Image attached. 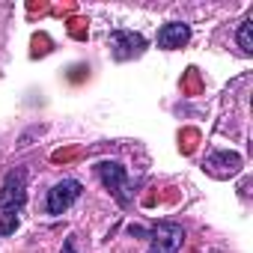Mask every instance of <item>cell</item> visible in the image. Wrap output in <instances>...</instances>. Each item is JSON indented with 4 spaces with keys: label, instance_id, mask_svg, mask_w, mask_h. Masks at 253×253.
Wrapping results in <instances>:
<instances>
[{
    "label": "cell",
    "instance_id": "cell-8",
    "mask_svg": "<svg viewBox=\"0 0 253 253\" xmlns=\"http://www.w3.org/2000/svg\"><path fill=\"white\" fill-rule=\"evenodd\" d=\"M238 45L244 54H253V21H244L238 30Z\"/></svg>",
    "mask_w": 253,
    "mask_h": 253
},
{
    "label": "cell",
    "instance_id": "cell-10",
    "mask_svg": "<svg viewBox=\"0 0 253 253\" xmlns=\"http://www.w3.org/2000/svg\"><path fill=\"white\" fill-rule=\"evenodd\" d=\"M6 18H9V6L0 3V48H3V30H6Z\"/></svg>",
    "mask_w": 253,
    "mask_h": 253
},
{
    "label": "cell",
    "instance_id": "cell-2",
    "mask_svg": "<svg viewBox=\"0 0 253 253\" xmlns=\"http://www.w3.org/2000/svg\"><path fill=\"white\" fill-rule=\"evenodd\" d=\"M95 170H98V179L104 182V188L116 197V203L128 206V173H125V167L116 161H101Z\"/></svg>",
    "mask_w": 253,
    "mask_h": 253
},
{
    "label": "cell",
    "instance_id": "cell-7",
    "mask_svg": "<svg viewBox=\"0 0 253 253\" xmlns=\"http://www.w3.org/2000/svg\"><path fill=\"white\" fill-rule=\"evenodd\" d=\"M206 167L214 176H232L241 167V155H235V152H214V155L206 158Z\"/></svg>",
    "mask_w": 253,
    "mask_h": 253
},
{
    "label": "cell",
    "instance_id": "cell-6",
    "mask_svg": "<svg viewBox=\"0 0 253 253\" xmlns=\"http://www.w3.org/2000/svg\"><path fill=\"white\" fill-rule=\"evenodd\" d=\"M188 39H191V27L182 24V21L164 24V27L158 30V48H164V51H176V48L188 45Z\"/></svg>",
    "mask_w": 253,
    "mask_h": 253
},
{
    "label": "cell",
    "instance_id": "cell-11",
    "mask_svg": "<svg viewBox=\"0 0 253 253\" xmlns=\"http://www.w3.org/2000/svg\"><path fill=\"white\" fill-rule=\"evenodd\" d=\"M60 253H78V250H75V241H72V238H69V241H66V244H63V250H60Z\"/></svg>",
    "mask_w": 253,
    "mask_h": 253
},
{
    "label": "cell",
    "instance_id": "cell-5",
    "mask_svg": "<svg viewBox=\"0 0 253 253\" xmlns=\"http://www.w3.org/2000/svg\"><path fill=\"white\" fill-rule=\"evenodd\" d=\"M185 241V229L173 220H161L155 223L152 229V244H149V253H176Z\"/></svg>",
    "mask_w": 253,
    "mask_h": 253
},
{
    "label": "cell",
    "instance_id": "cell-3",
    "mask_svg": "<svg viewBox=\"0 0 253 253\" xmlns=\"http://www.w3.org/2000/svg\"><path fill=\"white\" fill-rule=\"evenodd\" d=\"M146 51V39L134 30H113L110 33V54L113 60L125 63V60H134Z\"/></svg>",
    "mask_w": 253,
    "mask_h": 253
},
{
    "label": "cell",
    "instance_id": "cell-9",
    "mask_svg": "<svg viewBox=\"0 0 253 253\" xmlns=\"http://www.w3.org/2000/svg\"><path fill=\"white\" fill-rule=\"evenodd\" d=\"M15 226H18V217L15 214H3V220H0V235L15 232Z\"/></svg>",
    "mask_w": 253,
    "mask_h": 253
},
{
    "label": "cell",
    "instance_id": "cell-1",
    "mask_svg": "<svg viewBox=\"0 0 253 253\" xmlns=\"http://www.w3.org/2000/svg\"><path fill=\"white\" fill-rule=\"evenodd\" d=\"M27 200V170L15 167L6 173L3 185H0V211L3 214H18Z\"/></svg>",
    "mask_w": 253,
    "mask_h": 253
},
{
    "label": "cell",
    "instance_id": "cell-4",
    "mask_svg": "<svg viewBox=\"0 0 253 253\" xmlns=\"http://www.w3.org/2000/svg\"><path fill=\"white\" fill-rule=\"evenodd\" d=\"M81 182L78 179H63V182H57L51 191H48V200H45V209H48V214H63V211H69L72 209V203L81 197Z\"/></svg>",
    "mask_w": 253,
    "mask_h": 253
}]
</instances>
